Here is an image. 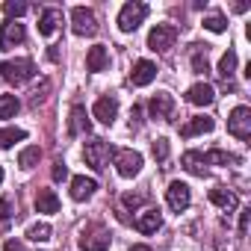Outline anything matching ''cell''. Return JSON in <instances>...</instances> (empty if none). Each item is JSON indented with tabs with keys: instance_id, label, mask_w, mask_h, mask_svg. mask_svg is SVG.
<instances>
[{
	"instance_id": "obj_1",
	"label": "cell",
	"mask_w": 251,
	"mask_h": 251,
	"mask_svg": "<svg viewBox=\"0 0 251 251\" xmlns=\"http://www.w3.org/2000/svg\"><path fill=\"white\" fill-rule=\"evenodd\" d=\"M33 77H36L33 59H9V62H0V80H6L12 86H24Z\"/></svg>"
},
{
	"instance_id": "obj_2",
	"label": "cell",
	"mask_w": 251,
	"mask_h": 251,
	"mask_svg": "<svg viewBox=\"0 0 251 251\" xmlns=\"http://www.w3.org/2000/svg\"><path fill=\"white\" fill-rule=\"evenodd\" d=\"M109 157H112V148H109L106 139H89V142L83 145V160H86V166H92L95 172H103V169L109 166Z\"/></svg>"
},
{
	"instance_id": "obj_3",
	"label": "cell",
	"mask_w": 251,
	"mask_h": 251,
	"mask_svg": "<svg viewBox=\"0 0 251 251\" xmlns=\"http://www.w3.org/2000/svg\"><path fill=\"white\" fill-rule=\"evenodd\" d=\"M145 15H148V6L139 3V0H133V3H124L121 12H118V30H121V33L139 30V24L145 21Z\"/></svg>"
},
{
	"instance_id": "obj_4",
	"label": "cell",
	"mask_w": 251,
	"mask_h": 251,
	"mask_svg": "<svg viewBox=\"0 0 251 251\" xmlns=\"http://www.w3.org/2000/svg\"><path fill=\"white\" fill-rule=\"evenodd\" d=\"M112 157H115V169H118V175L121 177H136L139 172H142V154L139 151H133V148H121V151H112Z\"/></svg>"
},
{
	"instance_id": "obj_5",
	"label": "cell",
	"mask_w": 251,
	"mask_h": 251,
	"mask_svg": "<svg viewBox=\"0 0 251 251\" xmlns=\"http://www.w3.org/2000/svg\"><path fill=\"white\" fill-rule=\"evenodd\" d=\"M175 42H177V27L175 24H157L148 33V48L154 53H166L169 48H175Z\"/></svg>"
},
{
	"instance_id": "obj_6",
	"label": "cell",
	"mask_w": 251,
	"mask_h": 251,
	"mask_svg": "<svg viewBox=\"0 0 251 251\" xmlns=\"http://www.w3.org/2000/svg\"><path fill=\"white\" fill-rule=\"evenodd\" d=\"M227 133L236 139H248L251 136V109L248 106H236L227 115Z\"/></svg>"
},
{
	"instance_id": "obj_7",
	"label": "cell",
	"mask_w": 251,
	"mask_h": 251,
	"mask_svg": "<svg viewBox=\"0 0 251 251\" xmlns=\"http://www.w3.org/2000/svg\"><path fill=\"white\" fill-rule=\"evenodd\" d=\"M71 30H74L77 36H95V33H98L95 12L86 9V6H74V9H71Z\"/></svg>"
},
{
	"instance_id": "obj_8",
	"label": "cell",
	"mask_w": 251,
	"mask_h": 251,
	"mask_svg": "<svg viewBox=\"0 0 251 251\" xmlns=\"http://www.w3.org/2000/svg\"><path fill=\"white\" fill-rule=\"evenodd\" d=\"M189 201H192L189 186H186V183H180V180H172V183H169V189H166V204H169L175 213H183V210L189 207Z\"/></svg>"
},
{
	"instance_id": "obj_9",
	"label": "cell",
	"mask_w": 251,
	"mask_h": 251,
	"mask_svg": "<svg viewBox=\"0 0 251 251\" xmlns=\"http://www.w3.org/2000/svg\"><path fill=\"white\" fill-rule=\"evenodd\" d=\"M24 39H27L24 24H18V21H3V24H0V50H12Z\"/></svg>"
},
{
	"instance_id": "obj_10",
	"label": "cell",
	"mask_w": 251,
	"mask_h": 251,
	"mask_svg": "<svg viewBox=\"0 0 251 251\" xmlns=\"http://www.w3.org/2000/svg\"><path fill=\"white\" fill-rule=\"evenodd\" d=\"M92 115H95L100 124H112V121H115V115H118V100H115L112 95L98 98V100H95V106H92Z\"/></svg>"
},
{
	"instance_id": "obj_11",
	"label": "cell",
	"mask_w": 251,
	"mask_h": 251,
	"mask_svg": "<svg viewBox=\"0 0 251 251\" xmlns=\"http://www.w3.org/2000/svg\"><path fill=\"white\" fill-rule=\"evenodd\" d=\"M148 112H151V118H169L175 112V98L169 92H157L148 100Z\"/></svg>"
},
{
	"instance_id": "obj_12",
	"label": "cell",
	"mask_w": 251,
	"mask_h": 251,
	"mask_svg": "<svg viewBox=\"0 0 251 251\" xmlns=\"http://www.w3.org/2000/svg\"><path fill=\"white\" fill-rule=\"evenodd\" d=\"M92 130V121H89V115H86V106H71V118H68V133L71 136H86Z\"/></svg>"
},
{
	"instance_id": "obj_13",
	"label": "cell",
	"mask_w": 251,
	"mask_h": 251,
	"mask_svg": "<svg viewBox=\"0 0 251 251\" xmlns=\"http://www.w3.org/2000/svg\"><path fill=\"white\" fill-rule=\"evenodd\" d=\"M216 127V121L210 118V115H195V118H189L183 127H180V136H186V139H192V136H201V133H210Z\"/></svg>"
},
{
	"instance_id": "obj_14",
	"label": "cell",
	"mask_w": 251,
	"mask_h": 251,
	"mask_svg": "<svg viewBox=\"0 0 251 251\" xmlns=\"http://www.w3.org/2000/svg\"><path fill=\"white\" fill-rule=\"evenodd\" d=\"M154 77H157V65H154L151 59H139V62L133 65V71H130L133 86H151Z\"/></svg>"
},
{
	"instance_id": "obj_15",
	"label": "cell",
	"mask_w": 251,
	"mask_h": 251,
	"mask_svg": "<svg viewBox=\"0 0 251 251\" xmlns=\"http://www.w3.org/2000/svg\"><path fill=\"white\" fill-rule=\"evenodd\" d=\"M186 100L195 103V106H210V103L216 100V89H213L210 83H195V86H189Z\"/></svg>"
},
{
	"instance_id": "obj_16",
	"label": "cell",
	"mask_w": 251,
	"mask_h": 251,
	"mask_svg": "<svg viewBox=\"0 0 251 251\" xmlns=\"http://www.w3.org/2000/svg\"><path fill=\"white\" fill-rule=\"evenodd\" d=\"M95 189H98L95 177H86V175L71 177V198H74V201H89V198L95 195Z\"/></svg>"
},
{
	"instance_id": "obj_17",
	"label": "cell",
	"mask_w": 251,
	"mask_h": 251,
	"mask_svg": "<svg viewBox=\"0 0 251 251\" xmlns=\"http://www.w3.org/2000/svg\"><path fill=\"white\" fill-rule=\"evenodd\" d=\"M210 201H213L216 207H222L225 213H233V210L239 207L236 192H230L227 186H213V189H210Z\"/></svg>"
},
{
	"instance_id": "obj_18",
	"label": "cell",
	"mask_w": 251,
	"mask_h": 251,
	"mask_svg": "<svg viewBox=\"0 0 251 251\" xmlns=\"http://www.w3.org/2000/svg\"><path fill=\"white\" fill-rule=\"evenodd\" d=\"M106 248H109V233L106 230H92V233L83 230L80 251H106Z\"/></svg>"
},
{
	"instance_id": "obj_19",
	"label": "cell",
	"mask_w": 251,
	"mask_h": 251,
	"mask_svg": "<svg viewBox=\"0 0 251 251\" xmlns=\"http://www.w3.org/2000/svg\"><path fill=\"white\" fill-rule=\"evenodd\" d=\"M106 65H109V50H106L103 45L89 48V53H86V68H89L92 74H98V71H103Z\"/></svg>"
},
{
	"instance_id": "obj_20",
	"label": "cell",
	"mask_w": 251,
	"mask_h": 251,
	"mask_svg": "<svg viewBox=\"0 0 251 251\" xmlns=\"http://www.w3.org/2000/svg\"><path fill=\"white\" fill-rule=\"evenodd\" d=\"M180 166H183L189 175H195V177H204V175H207V160H204L201 151H186V154L180 157Z\"/></svg>"
},
{
	"instance_id": "obj_21",
	"label": "cell",
	"mask_w": 251,
	"mask_h": 251,
	"mask_svg": "<svg viewBox=\"0 0 251 251\" xmlns=\"http://www.w3.org/2000/svg\"><path fill=\"white\" fill-rule=\"evenodd\" d=\"M163 227V213L160 210H145L139 219H136V230L139 233H157Z\"/></svg>"
},
{
	"instance_id": "obj_22",
	"label": "cell",
	"mask_w": 251,
	"mask_h": 251,
	"mask_svg": "<svg viewBox=\"0 0 251 251\" xmlns=\"http://www.w3.org/2000/svg\"><path fill=\"white\" fill-rule=\"evenodd\" d=\"M59 24H62V9H45L42 18H39V33L42 36H53Z\"/></svg>"
},
{
	"instance_id": "obj_23",
	"label": "cell",
	"mask_w": 251,
	"mask_h": 251,
	"mask_svg": "<svg viewBox=\"0 0 251 251\" xmlns=\"http://www.w3.org/2000/svg\"><path fill=\"white\" fill-rule=\"evenodd\" d=\"M36 210L39 213H59V198L53 189H39L36 195Z\"/></svg>"
},
{
	"instance_id": "obj_24",
	"label": "cell",
	"mask_w": 251,
	"mask_h": 251,
	"mask_svg": "<svg viewBox=\"0 0 251 251\" xmlns=\"http://www.w3.org/2000/svg\"><path fill=\"white\" fill-rule=\"evenodd\" d=\"M24 139H27V130H21V127H0V151H6Z\"/></svg>"
},
{
	"instance_id": "obj_25",
	"label": "cell",
	"mask_w": 251,
	"mask_h": 251,
	"mask_svg": "<svg viewBox=\"0 0 251 251\" xmlns=\"http://www.w3.org/2000/svg\"><path fill=\"white\" fill-rule=\"evenodd\" d=\"M39 160H42V148H39V145H30V148H24V151H21L18 166H21L24 172H30V169H36V166H39Z\"/></svg>"
},
{
	"instance_id": "obj_26",
	"label": "cell",
	"mask_w": 251,
	"mask_h": 251,
	"mask_svg": "<svg viewBox=\"0 0 251 251\" xmlns=\"http://www.w3.org/2000/svg\"><path fill=\"white\" fill-rule=\"evenodd\" d=\"M204 160H207V166H210V163H213V166H236V163H239L236 154H227V151H222V148H213L210 154H204Z\"/></svg>"
},
{
	"instance_id": "obj_27",
	"label": "cell",
	"mask_w": 251,
	"mask_h": 251,
	"mask_svg": "<svg viewBox=\"0 0 251 251\" xmlns=\"http://www.w3.org/2000/svg\"><path fill=\"white\" fill-rule=\"evenodd\" d=\"M50 233H53V227L48 222H36V225L27 227V239H33V242H48Z\"/></svg>"
},
{
	"instance_id": "obj_28",
	"label": "cell",
	"mask_w": 251,
	"mask_h": 251,
	"mask_svg": "<svg viewBox=\"0 0 251 251\" xmlns=\"http://www.w3.org/2000/svg\"><path fill=\"white\" fill-rule=\"evenodd\" d=\"M18 109H21V100L15 95H0V118H15Z\"/></svg>"
},
{
	"instance_id": "obj_29",
	"label": "cell",
	"mask_w": 251,
	"mask_h": 251,
	"mask_svg": "<svg viewBox=\"0 0 251 251\" xmlns=\"http://www.w3.org/2000/svg\"><path fill=\"white\" fill-rule=\"evenodd\" d=\"M192 68L198 74L210 71V65H207V45H195V50H192Z\"/></svg>"
},
{
	"instance_id": "obj_30",
	"label": "cell",
	"mask_w": 251,
	"mask_h": 251,
	"mask_svg": "<svg viewBox=\"0 0 251 251\" xmlns=\"http://www.w3.org/2000/svg\"><path fill=\"white\" fill-rule=\"evenodd\" d=\"M233 71H236V50H227V53L222 56V62H219V74H222V77L230 83Z\"/></svg>"
},
{
	"instance_id": "obj_31",
	"label": "cell",
	"mask_w": 251,
	"mask_h": 251,
	"mask_svg": "<svg viewBox=\"0 0 251 251\" xmlns=\"http://www.w3.org/2000/svg\"><path fill=\"white\" fill-rule=\"evenodd\" d=\"M27 9H30V6H27V3H18V0H6V3H3V12L9 15V21L21 18V15H24Z\"/></svg>"
},
{
	"instance_id": "obj_32",
	"label": "cell",
	"mask_w": 251,
	"mask_h": 251,
	"mask_svg": "<svg viewBox=\"0 0 251 251\" xmlns=\"http://www.w3.org/2000/svg\"><path fill=\"white\" fill-rule=\"evenodd\" d=\"M204 27H207L210 33H225V30H227V21H225V15H207V18H204Z\"/></svg>"
},
{
	"instance_id": "obj_33",
	"label": "cell",
	"mask_w": 251,
	"mask_h": 251,
	"mask_svg": "<svg viewBox=\"0 0 251 251\" xmlns=\"http://www.w3.org/2000/svg\"><path fill=\"white\" fill-rule=\"evenodd\" d=\"M169 139H157L154 142V148H151V154H154V160H160V163H166L169 160Z\"/></svg>"
},
{
	"instance_id": "obj_34",
	"label": "cell",
	"mask_w": 251,
	"mask_h": 251,
	"mask_svg": "<svg viewBox=\"0 0 251 251\" xmlns=\"http://www.w3.org/2000/svg\"><path fill=\"white\" fill-rule=\"evenodd\" d=\"M142 201H145V195H133V192H127V195H121V204L124 207H142Z\"/></svg>"
},
{
	"instance_id": "obj_35",
	"label": "cell",
	"mask_w": 251,
	"mask_h": 251,
	"mask_svg": "<svg viewBox=\"0 0 251 251\" xmlns=\"http://www.w3.org/2000/svg\"><path fill=\"white\" fill-rule=\"evenodd\" d=\"M50 177L59 183V180H65L68 177V169H65V163H53V172H50Z\"/></svg>"
},
{
	"instance_id": "obj_36",
	"label": "cell",
	"mask_w": 251,
	"mask_h": 251,
	"mask_svg": "<svg viewBox=\"0 0 251 251\" xmlns=\"http://www.w3.org/2000/svg\"><path fill=\"white\" fill-rule=\"evenodd\" d=\"M12 216V201L9 198H0V222H6Z\"/></svg>"
},
{
	"instance_id": "obj_37",
	"label": "cell",
	"mask_w": 251,
	"mask_h": 251,
	"mask_svg": "<svg viewBox=\"0 0 251 251\" xmlns=\"http://www.w3.org/2000/svg\"><path fill=\"white\" fill-rule=\"evenodd\" d=\"M3 251H24V245H21L18 239H6V245H3Z\"/></svg>"
},
{
	"instance_id": "obj_38",
	"label": "cell",
	"mask_w": 251,
	"mask_h": 251,
	"mask_svg": "<svg viewBox=\"0 0 251 251\" xmlns=\"http://www.w3.org/2000/svg\"><path fill=\"white\" fill-rule=\"evenodd\" d=\"M248 216H251V210H242V216H239V233H245V227H248Z\"/></svg>"
},
{
	"instance_id": "obj_39",
	"label": "cell",
	"mask_w": 251,
	"mask_h": 251,
	"mask_svg": "<svg viewBox=\"0 0 251 251\" xmlns=\"http://www.w3.org/2000/svg\"><path fill=\"white\" fill-rule=\"evenodd\" d=\"M139 118H142V109L133 106V112H130V124H139Z\"/></svg>"
},
{
	"instance_id": "obj_40",
	"label": "cell",
	"mask_w": 251,
	"mask_h": 251,
	"mask_svg": "<svg viewBox=\"0 0 251 251\" xmlns=\"http://www.w3.org/2000/svg\"><path fill=\"white\" fill-rule=\"evenodd\" d=\"M127 251H151L148 245H133V248H127Z\"/></svg>"
},
{
	"instance_id": "obj_41",
	"label": "cell",
	"mask_w": 251,
	"mask_h": 251,
	"mask_svg": "<svg viewBox=\"0 0 251 251\" xmlns=\"http://www.w3.org/2000/svg\"><path fill=\"white\" fill-rule=\"evenodd\" d=\"M0 183H3V166H0Z\"/></svg>"
}]
</instances>
